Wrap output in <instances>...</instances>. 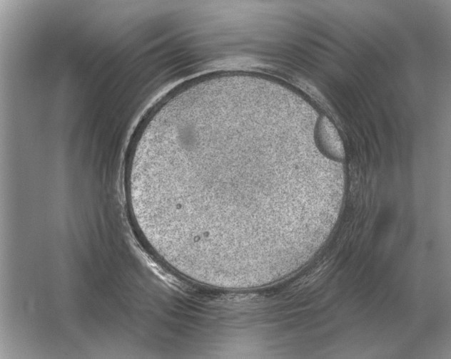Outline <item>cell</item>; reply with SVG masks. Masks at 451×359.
<instances>
[{"instance_id":"cell-1","label":"cell","mask_w":451,"mask_h":359,"mask_svg":"<svg viewBox=\"0 0 451 359\" xmlns=\"http://www.w3.org/2000/svg\"><path fill=\"white\" fill-rule=\"evenodd\" d=\"M277 137L242 124L191 130L146 149L138 180L171 231L221 254L258 249L261 214L273 197L299 185Z\"/></svg>"},{"instance_id":"cell-2","label":"cell","mask_w":451,"mask_h":359,"mask_svg":"<svg viewBox=\"0 0 451 359\" xmlns=\"http://www.w3.org/2000/svg\"><path fill=\"white\" fill-rule=\"evenodd\" d=\"M318 134L319 140L323 150L334 158L340 160L343 158L344 150L340 138L335 128L325 118H321L319 122Z\"/></svg>"}]
</instances>
